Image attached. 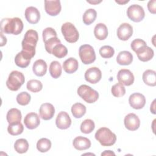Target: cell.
Wrapping results in <instances>:
<instances>
[{
  "label": "cell",
  "mask_w": 156,
  "mask_h": 156,
  "mask_svg": "<svg viewBox=\"0 0 156 156\" xmlns=\"http://www.w3.org/2000/svg\"><path fill=\"white\" fill-rule=\"evenodd\" d=\"M112 94L116 98L123 96L126 93L125 87L121 83H117L112 86L111 89Z\"/></svg>",
  "instance_id": "40"
},
{
  "label": "cell",
  "mask_w": 156,
  "mask_h": 156,
  "mask_svg": "<svg viewBox=\"0 0 156 156\" xmlns=\"http://www.w3.org/2000/svg\"><path fill=\"white\" fill-rule=\"evenodd\" d=\"M62 6L59 0L44 1V9L46 12L51 16H56L61 11Z\"/></svg>",
  "instance_id": "13"
},
{
  "label": "cell",
  "mask_w": 156,
  "mask_h": 156,
  "mask_svg": "<svg viewBox=\"0 0 156 156\" xmlns=\"http://www.w3.org/2000/svg\"><path fill=\"white\" fill-rule=\"evenodd\" d=\"M155 100H154V101L152 102V104L151 105V112L153 114H155Z\"/></svg>",
  "instance_id": "46"
},
{
  "label": "cell",
  "mask_w": 156,
  "mask_h": 156,
  "mask_svg": "<svg viewBox=\"0 0 156 156\" xmlns=\"http://www.w3.org/2000/svg\"><path fill=\"white\" fill-rule=\"evenodd\" d=\"M40 116L43 120H49L52 119L55 113V108L52 104L50 103L42 104L39 109Z\"/></svg>",
  "instance_id": "17"
},
{
  "label": "cell",
  "mask_w": 156,
  "mask_h": 156,
  "mask_svg": "<svg viewBox=\"0 0 156 156\" xmlns=\"http://www.w3.org/2000/svg\"><path fill=\"white\" fill-rule=\"evenodd\" d=\"M95 127L94 122L93 120L90 119H85L80 125V130L82 133L88 134L90 133Z\"/></svg>",
  "instance_id": "34"
},
{
  "label": "cell",
  "mask_w": 156,
  "mask_h": 156,
  "mask_svg": "<svg viewBox=\"0 0 156 156\" xmlns=\"http://www.w3.org/2000/svg\"><path fill=\"white\" fill-rule=\"evenodd\" d=\"M99 54L102 58H109L114 55L115 50L112 46L105 45L99 49Z\"/></svg>",
  "instance_id": "39"
},
{
  "label": "cell",
  "mask_w": 156,
  "mask_h": 156,
  "mask_svg": "<svg viewBox=\"0 0 156 156\" xmlns=\"http://www.w3.org/2000/svg\"><path fill=\"white\" fill-rule=\"evenodd\" d=\"M1 44H0V46H3L7 43V38H6L5 37H4L3 35L2 32H1Z\"/></svg>",
  "instance_id": "44"
},
{
  "label": "cell",
  "mask_w": 156,
  "mask_h": 156,
  "mask_svg": "<svg viewBox=\"0 0 156 156\" xmlns=\"http://www.w3.org/2000/svg\"><path fill=\"white\" fill-rule=\"evenodd\" d=\"M78 95L86 102L92 104L99 98V93L97 91L87 85H82L77 89Z\"/></svg>",
  "instance_id": "5"
},
{
  "label": "cell",
  "mask_w": 156,
  "mask_h": 156,
  "mask_svg": "<svg viewBox=\"0 0 156 156\" xmlns=\"http://www.w3.org/2000/svg\"><path fill=\"white\" fill-rule=\"evenodd\" d=\"M24 123L27 129H34L37 128L40 123V118L36 113H29L24 117Z\"/></svg>",
  "instance_id": "18"
},
{
  "label": "cell",
  "mask_w": 156,
  "mask_h": 156,
  "mask_svg": "<svg viewBox=\"0 0 156 156\" xmlns=\"http://www.w3.org/2000/svg\"><path fill=\"white\" fill-rule=\"evenodd\" d=\"M71 113L76 118L82 117L86 113V107L81 103H76L71 107Z\"/></svg>",
  "instance_id": "29"
},
{
  "label": "cell",
  "mask_w": 156,
  "mask_h": 156,
  "mask_svg": "<svg viewBox=\"0 0 156 156\" xmlns=\"http://www.w3.org/2000/svg\"><path fill=\"white\" fill-rule=\"evenodd\" d=\"M130 46L132 49L135 52L136 54H138L144 52L147 46L144 40L140 38H136L132 41Z\"/></svg>",
  "instance_id": "27"
},
{
  "label": "cell",
  "mask_w": 156,
  "mask_h": 156,
  "mask_svg": "<svg viewBox=\"0 0 156 156\" xmlns=\"http://www.w3.org/2000/svg\"><path fill=\"white\" fill-rule=\"evenodd\" d=\"M34 73L39 77L43 76L47 71V64L46 62L42 59L36 60L32 67Z\"/></svg>",
  "instance_id": "22"
},
{
  "label": "cell",
  "mask_w": 156,
  "mask_h": 156,
  "mask_svg": "<svg viewBox=\"0 0 156 156\" xmlns=\"http://www.w3.org/2000/svg\"><path fill=\"white\" fill-rule=\"evenodd\" d=\"M33 57L27 52L22 50L18 53L15 57V64L22 68H26L30 64V60Z\"/></svg>",
  "instance_id": "16"
},
{
  "label": "cell",
  "mask_w": 156,
  "mask_h": 156,
  "mask_svg": "<svg viewBox=\"0 0 156 156\" xmlns=\"http://www.w3.org/2000/svg\"><path fill=\"white\" fill-rule=\"evenodd\" d=\"M61 30L66 41L73 43L78 40L79 37V32L72 23L69 22L64 23L62 26Z\"/></svg>",
  "instance_id": "6"
},
{
  "label": "cell",
  "mask_w": 156,
  "mask_h": 156,
  "mask_svg": "<svg viewBox=\"0 0 156 156\" xmlns=\"http://www.w3.org/2000/svg\"><path fill=\"white\" fill-rule=\"evenodd\" d=\"M24 127L23 125L20 122L17 124H9L7 127V131L9 133H10L12 135L16 136L18 135L23 132Z\"/></svg>",
  "instance_id": "37"
},
{
  "label": "cell",
  "mask_w": 156,
  "mask_h": 156,
  "mask_svg": "<svg viewBox=\"0 0 156 156\" xmlns=\"http://www.w3.org/2000/svg\"><path fill=\"white\" fill-rule=\"evenodd\" d=\"M95 37L99 40H105L108 36V29L107 26L103 23H98L94 29Z\"/></svg>",
  "instance_id": "25"
},
{
  "label": "cell",
  "mask_w": 156,
  "mask_h": 156,
  "mask_svg": "<svg viewBox=\"0 0 156 156\" xmlns=\"http://www.w3.org/2000/svg\"><path fill=\"white\" fill-rule=\"evenodd\" d=\"M1 31L7 34L19 35L23 29V23L18 17L13 18H3L0 23Z\"/></svg>",
  "instance_id": "1"
},
{
  "label": "cell",
  "mask_w": 156,
  "mask_h": 156,
  "mask_svg": "<svg viewBox=\"0 0 156 156\" xmlns=\"http://www.w3.org/2000/svg\"><path fill=\"white\" fill-rule=\"evenodd\" d=\"M24 76L18 71H12L6 81L7 88L11 91H17L24 83Z\"/></svg>",
  "instance_id": "4"
},
{
  "label": "cell",
  "mask_w": 156,
  "mask_h": 156,
  "mask_svg": "<svg viewBox=\"0 0 156 156\" xmlns=\"http://www.w3.org/2000/svg\"><path fill=\"white\" fill-rule=\"evenodd\" d=\"M143 80L147 85L154 87L156 85V73L152 69H147L143 74Z\"/></svg>",
  "instance_id": "26"
},
{
  "label": "cell",
  "mask_w": 156,
  "mask_h": 156,
  "mask_svg": "<svg viewBox=\"0 0 156 156\" xmlns=\"http://www.w3.org/2000/svg\"><path fill=\"white\" fill-rule=\"evenodd\" d=\"M57 127L60 129H66L71 124V119L69 115L65 112H60L55 119Z\"/></svg>",
  "instance_id": "15"
},
{
  "label": "cell",
  "mask_w": 156,
  "mask_h": 156,
  "mask_svg": "<svg viewBox=\"0 0 156 156\" xmlns=\"http://www.w3.org/2000/svg\"><path fill=\"white\" fill-rule=\"evenodd\" d=\"M154 52L153 49L150 47L147 46L146 49L144 52L137 54V57L140 60L145 62L151 60L154 57Z\"/></svg>",
  "instance_id": "38"
},
{
  "label": "cell",
  "mask_w": 156,
  "mask_h": 156,
  "mask_svg": "<svg viewBox=\"0 0 156 156\" xmlns=\"http://www.w3.org/2000/svg\"><path fill=\"white\" fill-rule=\"evenodd\" d=\"M127 15L129 19L133 22H140L143 20L145 13L143 8L138 4H133L129 6L127 10Z\"/></svg>",
  "instance_id": "8"
},
{
  "label": "cell",
  "mask_w": 156,
  "mask_h": 156,
  "mask_svg": "<svg viewBox=\"0 0 156 156\" xmlns=\"http://www.w3.org/2000/svg\"><path fill=\"white\" fill-rule=\"evenodd\" d=\"M124 126L127 129L130 131L137 130L140 126V120L135 113H129L124 118Z\"/></svg>",
  "instance_id": "11"
},
{
  "label": "cell",
  "mask_w": 156,
  "mask_h": 156,
  "mask_svg": "<svg viewBox=\"0 0 156 156\" xmlns=\"http://www.w3.org/2000/svg\"><path fill=\"white\" fill-rule=\"evenodd\" d=\"M115 155V154L112 151H105L101 154V155Z\"/></svg>",
  "instance_id": "45"
},
{
  "label": "cell",
  "mask_w": 156,
  "mask_h": 156,
  "mask_svg": "<svg viewBox=\"0 0 156 156\" xmlns=\"http://www.w3.org/2000/svg\"><path fill=\"white\" fill-rule=\"evenodd\" d=\"M130 105L134 109H141L146 104V98L140 93H134L132 94L129 98Z\"/></svg>",
  "instance_id": "12"
},
{
  "label": "cell",
  "mask_w": 156,
  "mask_h": 156,
  "mask_svg": "<svg viewBox=\"0 0 156 156\" xmlns=\"http://www.w3.org/2000/svg\"><path fill=\"white\" fill-rule=\"evenodd\" d=\"M87 2H90V3H91V4H98V3H99V2H101V1H96V2H90V1H87Z\"/></svg>",
  "instance_id": "47"
},
{
  "label": "cell",
  "mask_w": 156,
  "mask_h": 156,
  "mask_svg": "<svg viewBox=\"0 0 156 156\" xmlns=\"http://www.w3.org/2000/svg\"><path fill=\"white\" fill-rule=\"evenodd\" d=\"M24 15L27 21L32 24H37L40 19V13L39 10L32 6L28 7L26 9Z\"/></svg>",
  "instance_id": "19"
},
{
  "label": "cell",
  "mask_w": 156,
  "mask_h": 156,
  "mask_svg": "<svg viewBox=\"0 0 156 156\" xmlns=\"http://www.w3.org/2000/svg\"><path fill=\"white\" fill-rule=\"evenodd\" d=\"M79 55L82 63L88 65L96 60V54L93 48L90 44H83L79 49Z\"/></svg>",
  "instance_id": "7"
},
{
  "label": "cell",
  "mask_w": 156,
  "mask_h": 156,
  "mask_svg": "<svg viewBox=\"0 0 156 156\" xmlns=\"http://www.w3.org/2000/svg\"><path fill=\"white\" fill-rule=\"evenodd\" d=\"M102 77L101 71L97 67L88 68L85 73V79L88 82L95 84L98 83Z\"/></svg>",
  "instance_id": "10"
},
{
  "label": "cell",
  "mask_w": 156,
  "mask_h": 156,
  "mask_svg": "<svg viewBox=\"0 0 156 156\" xmlns=\"http://www.w3.org/2000/svg\"><path fill=\"white\" fill-rule=\"evenodd\" d=\"M79 66L77 60L73 57L66 59L63 63V68L64 71L68 74H72L76 72Z\"/></svg>",
  "instance_id": "23"
},
{
  "label": "cell",
  "mask_w": 156,
  "mask_h": 156,
  "mask_svg": "<svg viewBox=\"0 0 156 156\" xmlns=\"http://www.w3.org/2000/svg\"><path fill=\"white\" fill-rule=\"evenodd\" d=\"M133 34V27L129 23L121 24L117 29V36L122 41L127 40Z\"/></svg>",
  "instance_id": "14"
},
{
  "label": "cell",
  "mask_w": 156,
  "mask_h": 156,
  "mask_svg": "<svg viewBox=\"0 0 156 156\" xmlns=\"http://www.w3.org/2000/svg\"><path fill=\"white\" fill-rule=\"evenodd\" d=\"M73 144L76 149L78 151H84L90 147L91 141L86 137L79 136L74 139Z\"/></svg>",
  "instance_id": "20"
},
{
  "label": "cell",
  "mask_w": 156,
  "mask_h": 156,
  "mask_svg": "<svg viewBox=\"0 0 156 156\" xmlns=\"http://www.w3.org/2000/svg\"><path fill=\"white\" fill-rule=\"evenodd\" d=\"M96 16V11L93 9H89L87 10L83 15V22L86 25H90L95 21Z\"/></svg>",
  "instance_id": "28"
},
{
  "label": "cell",
  "mask_w": 156,
  "mask_h": 156,
  "mask_svg": "<svg viewBox=\"0 0 156 156\" xmlns=\"http://www.w3.org/2000/svg\"><path fill=\"white\" fill-rule=\"evenodd\" d=\"M43 40L44 42L48 39L51 37H57V32L52 27H47L43 31Z\"/></svg>",
  "instance_id": "42"
},
{
  "label": "cell",
  "mask_w": 156,
  "mask_h": 156,
  "mask_svg": "<svg viewBox=\"0 0 156 156\" xmlns=\"http://www.w3.org/2000/svg\"><path fill=\"white\" fill-rule=\"evenodd\" d=\"M133 61L132 54L127 51H121L116 57V62L121 65H129Z\"/></svg>",
  "instance_id": "24"
},
{
  "label": "cell",
  "mask_w": 156,
  "mask_h": 156,
  "mask_svg": "<svg viewBox=\"0 0 156 156\" xmlns=\"http://www.w3.org/2000/svg\"><path fill=\"white\" fill-rule=\"evenodd\" d=\"M30 95L26 91L21 92L16 96V101L21 105H27L30 102Z\"/></svg>",
  "instance_id": "41"
},
{
  "label": "cell",
  "mask_w": 156,
  "mask_h": 156,
  "mask_svg": "<svg viewBox=\"0 0 156 156\" xmlns=\"http://www.w3.org/2000/svg\"><path fill=\"white\" fill-rule=\"evenodd\" d=\"M43 88L42 83L36 79H32L27 82V89L31 92L37 93L41 91Z\"/></svg>",
  "instance_id": "33"
},
{
  "label": "cell",
  "mask_w": 156,
  "mask_h": 156,
  "mask_svg": "<svg viewBox=\"0 0 156 156\" xmlns=\"http://www.w3.org/2000/svg\"><path fill=\"white\" fill-rule=\"evenodd\" d=\"M155 4H156V1L155 0H152V1H149L148 4H147V8L149 11L152 13V14H155L156 13V9H155Z\"/></svg>",
  "instance_id": "43"
},
{
  "label": "cell",
  "mask_w": 156,
  "mask_h": 156,
  "mask_svg": "<svg viewBox=\"0 0 156 156\" xmlns=\"http://www.w3.org/2000/svg\"><path fill=\"white\" fill-rule=\"evenodd\" d=\"M38 40V33L36 30H28L22 41V50L27 52L32 57L35 54V47Z\"/></svg>",
  "instance_id": "2"
},
{
  "label": "cell",
  "mask_w": 156,
  "mask_h": 156,
  "mask_svg": "<svg viewBox=\"0 0 156 156\" xmlns=\"http://www.w3.org/2000/svg\"><path fill=\"white\" fill-rule=\"evenodd\" d=\"M14 148L15 151L19 154L26 153L29 149V143L26 139L20 138L15 141Z\"/></svg>",
  "instance_id": "30"
},
{
  "label": "cell",
  "mask_w": 156,
  "mask_h": 156,
  "mask_svg": "<svg viewBox=\"0 0 156 156\" xmlns=\"http://www.w3.org/2000/svg\"><path fill=\"white\" fill-rule=\"evenodd\" d=\"M62 66L60 63L57 61H52L49 66V73L54 78H58L62 74Z\"/></svg>",
  "instance_id": "31"
},
{
  "label": "cell",
  "mask_w": 156,
  "mask_h": 156,
  "mask_svg": "<svg viewBox=\"0 0 156 156\" xmlns=\"http://www.w3.org/2000/svg\"><path fill=\"white\" fill-rule=\"evenodd\" d=\"M44 43V47H45L46 51L49 54H52V49H54V48L56 45L61 43V41L57 38V37H56L50 38L48 39L47 40H46Z\"/></svg>",
  "instance_id": "36"
},
{
  "label": "cell",
  "mask_w": 156,
  "mask_h": 156,
  "mask_svg": "<svg viewBox=\"0 0 156 156\" xmlns=\"http://www.w3.org/2000/svg\"><path fill=\"white\" fill-rule=\"evenodd\" d=\"M117 79L122 85L130 86L134 82V76L129 69H122L117 74Z\"/></svg>",
  "instance_id": "9"
},
{
  "label": "cell",
  "mask_w": 156,
  "mask_h": 156,
  "mask_svg": "<svg viewBox=\"0 0 156 156\" xmlns=\"http://www.w3.org/2000/svg\"><path fill=\"white\" fill-rule=\"evenodd\" d=\"M51 147V141L45 138L40 139L37 143V149L40 152H46L48 151Z\"/></svg>",
  "instance_id": "32"
},
{
  "label": "cell",
  "mask_w": 156,
  "mask_h": 156,
  "mask_svg": "<svg viewBox=\"0 0 156 156\" xmlns=\"http://www.w3.org/2000/svg\"><path fill=\"white\" fill-rule=\"evenodd\" d=\"M21 118L22 115L20 110L15 108L10 109L8 111L6 116L7 121L9 124H13L20 122Z\"/></svg>",
  "instance_id": "21"
},
{
  "label": "cell",
  "mask_w": 156,
  "mask_h": 156,
  "mask_svg": "<svg viewBox=\"0 0 156 156\" xmlns=\"http://www.w3.org/2000/svg\"><path fill=\"white\" fill-rule=\"evenodd\" d=\"M95 138L102 146H110L115 143L116 136L108 128L101 127L96 131Z\"/></svg>",
  "instance_id": "3"
},
{
  "label": "cell",
  "mask_w": 156,
  "mask_h": 156,
  "mask_svg": "<svg viewBox=\"0 0 156 156\" xmlns=\"http://www.w3.org/2000/svg\"><path fill=\"white\" fill-rule=\"evenodd\" d=\"M68 54L67 48L61 43L56 45L52 51V54L58 58H63Z\"/></svg>",
  "instance_id": "35"
}]
</instances>
